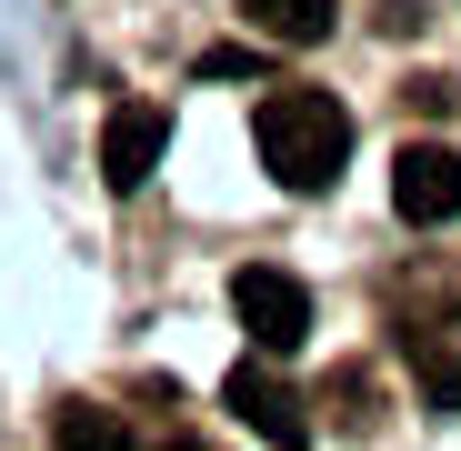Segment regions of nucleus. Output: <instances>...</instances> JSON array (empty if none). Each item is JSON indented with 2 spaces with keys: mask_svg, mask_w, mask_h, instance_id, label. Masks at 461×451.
<instances>
[{
  "mask_svg": "<svg viewBox=\"0 0 461 451\" xmlns=\"http://www.w3.org/2000/svg\"><path fill=\"white\" fill-rule=\"evenodd\" d=\"M321 401H331L341 421H371V411H381V392H371V371H361V361H341V371H331V392H321Z\"/></svg>",
  "mask_w": 461,
  "mask_h": 451,
  "instance_id": "obj_9",
  "label": "nucleus"
},
{
  "mask_svg": "<svg viewBox=\"0 0 461 451\" xmlns=\"http://www.w3.org/2000/svg\"><path fill=\"white\" fill-rule=\"evenodd\" d=\"M181 451H201V441H181Z\"/></svg>",
  "mask_w": 461,
  "mask_h": 451,
  "instance_id": "obj_10",
  "label": "nucleus"
},
{
  "mask_svg": "<svg viewBox=\"0 0 461 451\" xmlns=\"http://www.w3.org/2000/svg\"><path fill=\"white\" fill-rule=\"evenodd\" d=\"M251 140H261V171L281 191H331L341 161H351V111L331 91H271L261 121H251Z\"/></svg>",
  "mask_w": 461,
  "mask_h": 451,
  "instance_id": "obj_1",
  "label": "nucleus"
},
{
  "mask_svg": "<svg viewBox=\"0 0 461 451\" xmlns=\"http://www.w3.org/2000/svg\"><path fill=\"white\" fill-rule=\"evenodd\" d=\"M221 401L241 411V421H251V431H261L271 451H301V441H312V401H301V392L281 382V371H271L261 351H251V361H241V371L221 382Z\"/></svg>",
  "mask_w": 461,
  "mask_h": 451,
  "instance_id": "obj_4",
  "label": "nucleus"
},
{
  "mask_svg": "<svg viewBox=\"0 0 461 451\" xmlns=\"http://www.w3.org/2000/svg\"><path fill=\"white\" fill-rule=\"evenodd\" d=\"M50 451H131V421L101 401H60L50 411Z\"/></svg>",
  "mask_w": 461,
  "mask_h": 451,
  "instance_id": "obj_7",
  "label": "nucleus"
},
{
  "mask_svg": "<svg viewBox=\"0 0 461 451\" xmlns=\"http://www.w3.org/2000/svg\"><path fill=\"white\" fill-rule=\"evenodd\" d=\"M402 351H411V361H421V392H431V401H461V351H441V341H431V331H421V321H411V331H402Z\"/></svg>",
  "mask_w": 461,
  "mask_h": 451,
  "instance_id": "obj_8",
  "label": "nucleus"
},
{
  "mask_svg": "<svg viewBox=\"0 0 461 451\" xmlns=\"http://www.w3.org/2000/svg\"><path fill=\"white\" fill-rule=\"evenodd\" d=\"M230 311H241V331H251V351H261V361H281V351L312 341V291H301L291 271H271V261L230 271Z\"/></svg>",
  "mask_w": 461,
  "mask_h": 451,
  "instance_id": "obj_2",
  "label": "nucleus"
},
{
  "mask_svg": "<svg viewBox=\"0 0 461 451\" xmlns=\"http://www.w3.org/2000/svg\"><path fill=\"white\" fill-rule=\"evenodd\" d=\"M161 140H171L161 111H150V101H121V111L101 121V181H111V191H140L150 171H161Z\"/></svg>",
  "mask_w": 461,
  "mask_h": 451,
  "instance_id": "obj_5",
  "label": "nucleus"
},
{
  "mask_svg": "<svg viewBox=\"0 0 461 451\" xmlns=\"http://www.w3.org/2000/svg\"><path fill=\"white\" fill-rule=\"evenodd\" d=\"M392 211L411 221V231L461 221V150H451V140H411L402 161H392Z\"/></svg>",
  "mask_w": 461,
  "mask_h": 451,
  "instance_id": "obj_3",
  "label": "nucleus"
},
{
  "mask_svg": "<svg viewBox=\"0 0 461 451\" xmlns=\"http://www.w3.org/2000/svg\"><path fill=\"white\" fill-rule=\"evenodd\" d=\"M261 41H281V50H321L331 41V21H341V0H230Z\"/></svg>",
  "mask_w": 461,
  "mask_h": 451,
  "instance_id": "obj_6",
  "label": "nucleus"
}]
</instances>
